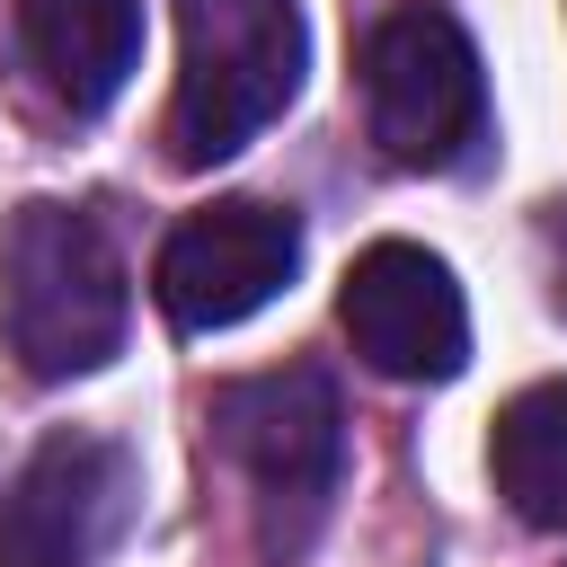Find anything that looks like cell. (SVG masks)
Returning <instances> with one entry per match:
<instances>
[{
    "label": "cell",
    "mask_w": 567,
    "mask_h": 567,
    "mask_svg": "<svg viewBox=\"0 0 567 567\" xmlns=\"http://www.w3.org/2000/svg\"><path fill=\"white\" fill-rule=\"evenodd\" d=\"M363 115H372L381 159H399V168L470 159V142L487 133V71H478V44L461 35L452 9L408 0V9L372 18V35H363Z\"/></svg>",
    "instance_id": "277c9868"
},
{
    "label": "cell",
    "mask_w": 567,
    "mask_h": 567,
    "mask_svg": "<svg viewBox=\"0 0 567 567\" xmlns=\"http://www.w3.org/2000/svg\"><path fill=\"white\" fill-rule=\"evenodd\" d=\"M301 266V221L284 204H204L186 213L168 239H159V266H151V292L159 310L186 328V337H213V328H239L257 319Z\"/></svg>",
    "instance_id": "5b68a950"
},
{
    "label": "cell",
    "mask_w": 567,
    "mask_h": 567,
    "mask_svg": "<svg viewBox=\"0 0 567 567\" xmlns=\"http://www.w3.org/2000/svg\"><path fill=\"white\" fill-rule=\"evenodd\" d=\"M337 319L381 381H452L470 363V301L416 239H372L337 284Z\"/></svg>",
    "instance_id": "8992f818"
},
{
    "label": "cell",
    "mask_w": 567,
    "mask_h": 567,
    "mask_svg": "<svg viewBox=\"0 0 567 567\" xmlns=\"http://www.w3.org/2000/svg\"><path fill=\"white\" fill-rule=\"evenodd\" d=\"M487 470L532 532H567V381H532L496 408Z\"/></svg>",
    "instance_id": "9c48e42d"
},
{
    "label": "cell",
    "mask_w": 567,
    "mask_h": 567,
    "mask_svg": "<svg viewBox=\"0 0 567 567\" xmlns=\"http://www.w3.org/2000/svg\"><path fill=\"white\" fill-rule=\"evenodd\" d=\"M133 496V461L97 434H53L9 505H0V567H97Z\"/></svg>",
    "instance_id": "52a82bcc"
},
{
    "label": "cell",
    "mask_w": 567,
    "mask_h": 567,
    "mask_svg": "<svg viewBox=\"0 0 567 567\" xmlns=\"http://www.w3.org/2000/svg\"><path fill=\"white\" fill-rule=\"evenodd\" d=\"M133 292L115 239L80 204H18L0 230V328L35 381H80L124 346Z\"/></svg>",
    "instance_id": "6da1fadb"
},
{
    "label": "cell",
    "mask_w": 567,
    "mask_h": 567,
    "mask_svg": "<svg viewBox=\"0 0 567 567\" xmlns=\"http://www.w3.org/2000/svg\"><path fill=\"white\" fill-rule=\"evenodd\" d=\"M540 239H549V292H558V310H567V195L549 204V221H540Z\"/></svg>",
    "instance_id": "30bf717a"
},
{
    "label": "cell",
    "mask_w": 567,
    "mask_h": 567,
    "mask_svg": "<svg viewBox=\"0 0 567 567\" xmlns=\"http://www.w3.org/2000/svg\"><path fill=\"white\" fill-rule=\"evenodd\" d=\"M310 35L292 0H177V89H168V159L213 168L248 151L301 89Z\"/></svg>",
    "instance_id": "7a4b0ae2"
},
{
    "label": "cell",
    "mask_w": 567,
    "mask_h": 567,
    "mask_svg": "<svg viewBox=\"0 0 567 567\" xmlns=\"http://www.w3.org/2000/svg\"><path fill=\"white\" fill-rule=\"evenodd\" d=\"M213 425H221V452L248 478V514H257L266 558L292 567L319 540L337 478H346V416H337L328 372H310V363L248 372L213 399Z\"/></svg>",
    "instance_id": "3957f363"
},
{
    "label": "cell",
    "mask_w": 567,
    "mask_h": 567,
    "mask_svg": "<svg viewBox=\"0 0 567 567\" xmlns=\"http://www.w3.org/2000/svg\"><path fill=\"white\" fill-rule=\"evenodd\" d=\"M18 44L71 115H97L142 62V0H18Z\"/></svg>",
    "instance_id": "ba28073f"
}]
</instances>
